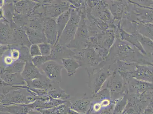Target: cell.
<instances>
[{"mask_svg": "<svg viewBox=\"0 0 153 114\" xmlns=\"http://www.w3.org/2000/svg\"><path fill=\"white\" fill-rule=\"evenodd\" d=\"M153 58L143 55L137 48L119 37L110 50L104 61L112 65L117 61L153 66Z\"/></svg>", "mask_w": 153, "mask_h": 114, "instance_id": "6da1fadb", "label": "cell"}, {"mask_svg": "<svg viewBox=\"0 0 153 114\" xmlns=\"http://www.w3.org/2000/svg\"><path fill=\"white\" fill-rule=\"evenodd\" d=\"M38 97L26 86H7L0 91L1 106L12 105H28L34 102Z\"/></svg>", "mask_w": 153, "mask_h": 114, "instance_id": "7a4b0ae2", "label": "cell"}, {"mask_svg": "<svg viewBox=\"0 0 153 114\" xmlns=\"http://www.w3.org/2000/svg\"><path fill=\"white\" fill-rule=\"evenodd\" d=\"M104 66L102 67L94 69H85L88 75V86L91 90L92 95H94L101 90L104 83L111 76V65L103 61Z\"/></svg>", "mask_w": 153, "mask_h": 114, "instance_id": "3957f363", "label": "cell"}, {"mask_svg": "<svg viewBox=\"0 0 153 114\" xmlns=\"http://www.w3.org/2000/svg\"><path fill=\"white\" fill-rule=\"evenodd\" d=\"M40 13L44 18L56 19L59 15L71 9L68 1H39Z\"/></svg>", "mask_w": 153, "mask_h": 114, "instance_id": "277c9868", "label": "cell"}, {"mask_svg": "<svg viewBox=\"0 0 153 114\" xmlns=\"http://www.w3.org/2000/svg\"><path fill=\"white\" fill-rule=\"evenodd\" d=\"M108 81L106 88L109 91L112 101H116L127 93V86L116 69L111 72Z\"/></svg>", "mask_w": 153, "mask_h": 114, "instance_id": "5b68a950", "label": "cell"}, {"mask_svg": "<svg viewBox=\"0 0 153 114\" xmlns=\"http://www.w3.org/2000/svg\"><path fill=\"white\" fill-rule=\"evenodd\" d=\"M91 98L90 112L92 113H98L105 111L112 112L116 102L111 100L109 91L107 88L100 90Z\"/></svg>", "mask_w": 153, "mask_h": 114, "instance_id": "8992f818", "label": "cell"}, {"mask_svg": "<svg viewBox=\"0 0 153 114\" xmlns=\"http://www.w3.org/2000/svg\"><path fill=\"white\" fill-rule=\"evenodd\" d=\"M80 18L81 16L78 11L76 9H71L70 19L57 44L67 46L73 41L77 31Z\"/></svg>", "mask_w": 153, "mask_h": 114, "instance_id": "52a82bcc", "label": "cell"}, {"mask_svg": "<svg viewBox=\"0 0 153 114\" xmlns=\"http://www.w3.org/2000/svg\"><path fill=\"white\" fill-rule=\"evenodd\" d=\"M63 69L61 62L50 60L43 64L39 69L41 73L50 80L60 84L62 82Z\"/></svg>", "mask_w": 153, "mask_h": 114, "instance_id": "ba28073f", "label": "cell"}, {"mask_svg": "<svg viewBox=\"0 0 153 114\" xmlns=\"http://www.w3.org/2000/svg\"><path fill=\"white\" fill-rule=\"evenodd\" d=\"M153 83L146 82L132 78L127 86L128 95L139 96L153 91Z\"/></svg>", "mask_w": 153, "mask_h": 114, "instance_id": "9c48e42d", "label": "cell"}, {"mask_svg": "<svg viewBox=\"0 0 153 114\" xmlns=\"http://www.w3.org/2000/svg\"><path fill=\"white\" fill-rule=\"evenodd\" d=\"M43 32L46 38L47 43L53 46L58 38V29L56 19L44 18Z\"/></svg>", "mask_w": 153, "mask_h": 114, "instance_id": "30bf717a", "label": "cell"}, {"mask_svg": "<svg viewBox=\"0 0 153 114\" xmlns=\"http://www.w3.org/2000/svg\"><path fill=\"white\" fill-rule=\"evenodd\" d=\"M133 78L137 80L153 83V66L136 64Z\"/></svg>", "mask_w": 153, "mask_h": 114, "instance_id": "8fae6325", "label": "cell"}, {"mask_svg": "<svg viewBox=\"0 0 153 114\" xmlns=\"http://www.w3.org/2000/svg\"><path fill=\"white\" fill-rule=\"evenodd\" d=\"M76 53L67 46L57 44L51 49L50 56L51 60L61 62V60L64 58H72L74 59Z\"/></svg>", "mask_w": 153, "mask_h": 114, "instance_id": "7c38bea8", "label": "cell"}, {"mask_svg": "<svg viewBox=\"0 0 153 114\" xmlns=\"http://www.w3.org/2000/svg\"><path fill=\"white\" fill-rule=\"evenodd\" d=\"M127 94V103L122 114H141L144 110L150 104L153 103H148L139 101L134 97Z\"/></svg>", "mask_w": 153, "mask_h": 114, "instance_id": "4fadbf2b", "label": "cell"}, {"mask_svg": "<svg viewBox=\"0 0 153 114\" xmlns=\"http://www.w3.org/2000/svg\"><path fill=\"white\" fill-rule=\"evenodd\" d=\"M15 13L30 15L40 5L39 1H13Z\"/></svg>", "mask_w": 153, "mask_h": 114, "instance_id": "5bb4252c", "label": "cell"}, {"mask_svg": "<svg viewBox=\"0 0 153 114\" xmlns=\"http://www.w3.org/2000/svg\"><path fill=\"white\" fill-rule=\"evenodd\" d=\"M0 77L5 83L12 87L26 86L21 73H9L3 68L0 71Z\"/></svg>", "mask_w": 153, "mask_h": 114, "instance_id": "9a60e30c", "label": "cell"}, {"mask_svg": "<svg viewBox=\"0 0 153 114\" xmlns=\"http://www.w3.org/2000/svg\"><path fill=\"white\" fill-rule=\"evenodd\" d=\"M25 81L26 86L30 88L45 90L47 91L51 89L59 86V85L58 83L50 80L44 75H43L39 78Z\"/></svg>", "mask_w": 153, "mask_h": 114, "instance_id": "2e32d148", "label": "cell"}, {"mask_svg": "<svg viewBox=\"0 0 153 114\" xmlns=\"http://www.w3.org/2000/svg\"><path fill=\"white\" fill-rule=\"evenodd\" d=\"M13 30L14 44L19 46H25L30 48V44L25 30L13 23H10Z\"/></svg>", "mask_w": 153, "mask_h": 114, "instance_id": "e0dca14e", "label": "cell"}, {"mask_svg": "<svg viewBox=\"0 0 153 114\" xmlns=\"http://www.w3.org/2000/svg\"><path fill=\"white\" fill-rule=\"evenodd\" d=\"M0 44H14L13 30L10 23L4 21H0Z\"/></svg>", "mask_w": 153, "mask_h": 114, "instance_id": "ac0fdd59", "label": "cell"}, {"mask_svg": "<svg viewBox=\"0 0 153 114\" xmlns=\"http://www.w3.org/2000/svg\"><path fill=\"white\" fill-rule=\"evenodd\" d=\"M91 97L85 96L73 102L70 101V108L79 113L87 114L91 107Z\"/></svg>", "mask_w": 153, "mask_h": 114, "instance_id": "d6986e66", "label": "cell"}, {"mask_svg": "<svg viewBox=\"0 0 153 114\" xmlns=\"http://www.w3.org/2000/svg\"><path fill=\"white\" fill-rule=\"evenodd\" d=\"M21 75L25 81L39 78L44 75L39 69L33 64L31 61L26 62Z\"/></svg>", "mask_w": 153, "mask_h": 114, "instance_id": "ffe728a7", "label": "cell"}, {"mask_svg": "<svg viewBox=\"0 0 153 114\" xmlns=\"http://www.w3.org/2000/svg\"><path fill=\"white\" fill-rule=\"evenodd\" d=\"M33 111L28 105H12L0 107V112L10 114H28Z\"/></svg>", "mask_w": 153, "mask_h": 114, "instance_id": "44dd1931", "label": "cell"}, {"mask_svg": "<svg viewBox=\"0 0 153 114\" xmlns=\"http://www.w3.org/2000/svg\"><path fill=\"white\" fill-rule=\"evenodd\" d=\"M24 30L26 31L29 41L31 44H39L47 42L44 32L35 30L29 27L25 28Z\"/></svg>", "mask_w": 153, "mask_h": 114, "instance_id": "7402d4cb", "label": "cell"}, {"mask_svg": "<svg viewBox=\"0 0 153 114\" xmlns=\"http://www.w3.org/2000/svg\"><path fill=\"white\" fill-rule=\"evenodd\" d=\"M119 38L130 43L137 48L140 52L144 55H147L144 50L138 39L134 34H130L120 29L119 32ZM148 56V55H147Z\"/></svg>", "mask_w": 153, "mask_h": 114, "instance_id": "603a6c76", "label": "cell"}, {"mask_svg": "<svg viewBox=\"0 0 153 114\" xmlns=\"http://www.w3.org/2000/svg\"><path fill=\"white\" fill-rule=\"evenodd\" d=\"M61 62L69 76H74L77 69L81 67L80 64L74 58H64L61 60Z\"/></svg>", "mask_w": 153, "mask_h": 114, "instance_id": "cb8c5ba5", "label": "cell"}, {"mask_svg": "<svg viewBox=\"0 0 153 114\" xmlns=\"http://www.w3.org/2000/svg\"><path fill=\"white\" fill-rule=\"evenodd\" d=\"M71 10V9L68 10L59 15L56 19V22L57 26L58 34L57 40L55 44L58 43L60 36L62 34V31L69 21L70 17Z\"/></svg>", "mask_w": 153, "mask_h": 114, "instance_id": "d4e9b609", "label": "cell"}, {"mask_svg": "<svg viewBox=\"0 0 153 114\" xmlns=\"http://www.w3.org/2000/svg\"><path fill=\"white\" fill-rule=\"evenodd\" d=\"M47 94L52 99L59 101H69L70 95L66 93L59 86H56L47 91Z\"/></svg>", "mask_w": 153, "mask_h": 114, "instance_id": "484cf974", "label": "cell"}, {"mask_svg": "<svg viewBox=\"0 0 153 114\" xmlns=\"http://www.w3.org/2000/svg\"><path fill=\"white\" fill-rule=\"evenodd\" d=\"M70 101L61 104L55 107L37 111L40 114H67L70 108Z\"/></svg>", "mask_w": 153, "mask_h": 114, "instance_id": "4316f807", "label": "cell"}, {"mask_svg": "<svg viewBox=\"0 0 153 114\" xmlns=\"http://www.w3.org/2000/svg\"><path fill=\"white\" fill-rule=\"evenodd\" d=\"M4 15L7 21L9 23L13 22V18L15 13V10L14 1L5 2L4 5L3 7Z\"/></svg>", "mask_w": 153, "mask_h": 114, "instance_id": "83f0119b", "label": "cell"}, {"mask_svg": "<svg viewBox=\"0 0 153 114\" xmlns=\"http://www.w3.org/2000/svg\"><path fill=\"white\" fill-rule=\"evenodd\" d=\"M128 95L126 93L115 102L112 111V114H122L127 103Z\"/></svg>", "mask_w": 153, "mask_h": 114, "instance_id": "f1b7e54d", "label": "cell"}, {"mask_svg": "<svg viewBox=\"0 0 153 114\" xmlns=\"http://www.w3.org/2000/svg\"><path fill=\"white\" fill-rule=\"evenodd\" d=\"M30 15L19 14L15 13L13 18V23L23 29L28 27Z\"/></svg>", "mask_w": 153, "mask_h": 114, "instance_id": "f546056e", "label": "cell"}, {"mask_svg": "<svg viewBox=\"0 0 153 114\" xmlns=\"http://www.w3.org/2000/svg\"><path fill=\"white\" fill-rule=\"evenodd\" d=\"M25 63V62L19 60L16 61L10 66L4 67L3 69L9 73H21L24 68Z\"/></svg>", "mask_w": 153, "mask_h": 114, "instance_id": "4dcf8cb0", "label": "cell"}, {"mask_svg": "<svg viewBox=\"0 0 153 114\" xmlns=\"http://www.w3.org/2000/svg\"><path fill=\"white\" fill-rule=\"evenodd\" d=\"M20 46L16 44L9 45L8 53L12 57L15 61H19L20 58Z\"/></svg>", "mask_w": 153, "mask_h": 114, "instance_id": "1f68e13d", "label": "cell"}, {"mask_svg": "<svg viewBox=\"0 0 153 114\" xmlns=\"http://www.w3.org/2000/svg\"><path fill=\"white\" fill-rule=\"evenodd\" d=\"M20 58L19 61L26 62L31 61L32 57L30 55L28 47L25 46H20Z\"/></svg>", "mask_w": 153, "mask_h": 114, "instance_id": "d6a6232c", "label": "cell"}, {"mask_svg": "<svg viewBox=\"0 0 153 114\" xmlns=\"http://www.w3.org/2000/svg\"><path fill=\"white\" fill-rule=\"evenodd\" d=\"M51 60V56L40 55L32 58L31 61L33 64L39 69L41 66L48 61Z\"/></svg>", "mask_w": 153, "mask_h": 114, "instance_id": "836d02e7", "label": "cell"}, {"mask_svg": "<svg viewBox=\"0 0 153 114\" xmlns=\"http://www.w3.org/2000/svg\"><path fill=\"white\" fill-rule=\"evenodd\" d=\"M41 55L48 56L51 55L52 46L48 43H43L38 44Z\"/></svg>", "mask_w": 153, "mask_h": 114, "instance_id": "e575fe53", "label": "cell"}, {"mask_svg": "<svg viewBox=\"0 0 153 114\" xmlns=\"http://www.w3.org/2000/svg\"><path fill=\"white\" fill-rule=\"evenodd\" d=\"M8 50L5 53L2 57V61L3 64L4 65V67L10 66L15 62L8 53Z\"/></svg>", "mask_w": 153, "mask_h": 114, "instance_id": "d590c367", "label": "cell"}, {"mask_svg": "<svg viewBox=\"0 0 153 114\" xmlns=\"http://www.w3.org/2000/svg\"><path fill=\"white\" fill-rule=\"evenodd\" d=\"M30 55L32 58L41 55L38 44H32L29 48Z\"/></svg>", "mask_w": 153, "mask_h": 114, "instance_id": "8d00e7d4", "label": "cell"}, {"mask_svg": "<svg viewBox=\"0 0 153 114\" xmlns=\"http://www.w3.org/2000/svg\"><path fill=\"white\" fill-rule=\"evenodd\" d=\"M9 45L0 44V59L2 58L5 53L9 50Z\"/></svg>", "mask_w": 153, "mask_h": 114, "instance_id": "74e56055", "label": "cell"}, {"mask_svg": "<svg viewBox=\"0 0 153 114\" xmlns=\"http://www.w3.org/2000/svg\"><path fill=\"white\" fill-rule=\"evenodd\" d=\"M141 114H153V103L150 104Z\"/></svg>", "mask_w": 153, "mask_h": 114, "instance_id": "f35d334b", "label": "cell"}, {"mask_svg": "<svg viewBox=\"0 0 153 114\" xmlns=\"http://www.w3.org/2000/svg\"><path fill=\"white\" fill-rule=\"evenodd\" d=\"M4 21L7 22L5 18L3 7H0V21Z\"/></svg>", "mask_w": 153, "mask_h": 114, "instance_id": "ab89813d", "label": "cell"}, {"mask_svg": "<svg viewBox=\"0 0 153 114\" xmlns=\"http://www.w3.org/2000/svg\"><path fill=\"white\" fill-rule=\"evenodd\" d=\"M7 86H10L9 84H7L2 80V79L0 77V91H2L4 87ZM12 87V86H11Z\"/></svg>", "mask_w": 153, "mask_h": 114, "instance_id": "60d3db41", "label": "cell"}, {"mask_svg": "<svg viewBox=\"0 0 153 114\" xmlns=\"http://www.w3.org/2000/svg\"><path fill=\"white\" fill-rule=\"evenodd\" d=\"M87 114H112V113L110 112V111H104V112H102L100 113H88Z\"/></svg>", "mask_w": 153, "mask_h": 114, "instance_id": "b9f144b4", "label": "cell"}, {"mask_svg": "<svg viewBox=\"0 0 153 114\" xmlns=\"http://www.w3.org/2000/svg\"><path fill=\"white\" fill-rule=\"evenodd\" d=\"M67 114H85L79 113L76 112V111L73 110L71 109L70 108V109H69V111H68Z\"/></svg>", "mask_w": 153, "mask_h": 114, "instance_id": "7bdbcfd3", "label": "cell"}, {"mask_svg": "<svg viewBox=\"0 0 153 114\" xmlns=\"http://www.w3.org/2000/svg\"><path fill=\"white\" fill-rule=\"evenodd\" d=\"M5 1L4 0H0V7H3L4 5Z\"/></svg>", "mask_w": 153, "mask_h": 114, "instance_id": "ee69618b", "label": "cell"}]
</instances>
